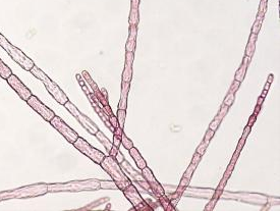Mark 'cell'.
Instances as JSON below:
<instances>
[{
    "mask_svg": "<svg viewBox=\"0 0 280 211\" xmlns=\"http://www.w3.org/2000/svg\"><path fill=\"white\" fill-rule=\"evenodd\" d=\"M117 152H118V147H116V146H114V145H112V148H111V150L109 151V155L112 156V157H115V155H116Z\"/></svg>",
    "mask_w": 280,
    "mask_h": 211,
    "instance_id": "obj_48",
    "label": "cell"
},
{
    "mask_svg": "<svg viewBox=\"0 0 280 211\" xmlns=\"http://www.w3.org/2000/svg\"><path fill=\"white\" fill-rule=\"evenodd\" d=\"M48 192H79V191H94L100 189V181L86 179V181H71L65 184L47 185Z\"/></svg>",
    "mask_w": 280,
    "mask_h": 211,
    "instance_id": "obj_2",
    "label": "cell"
},
{
    "mask_svg": "<svg viewBox=\"0 0 280 211\" xmlns=\"http://www.w3.org/2000/svg\"><path fill=\"white\" fill-rule=\"evenodd\" d=\"M82 77H83V79L85 80V82H86V84L88 85V87H90L91 90L93 91V93L100 90L98 88V86H97V84L93 81V79L91 78V76L89 75V73H88L87 70H84V72L82 73Z\"/></svg>",
    "mask_w": 280,
    "mask_h": 211,
    "instance_id": "obj_21",
    "label": "cell"
},
{
    "mask_svg": "<svg viewBox=\"0 0 280 211\" xmlns=\"http://www.w3.org/2000/svg\"><path fill=\"white\" fill-rule=\"evenodd\" d=\"M11 75H12L11 68L9 66H7L3 62V60L0 58V77L4 80H7Z\"/></svg>",
    "mask_w": 280,
    "mask_h": 211,
    "instance_id": "obj_22",
    "label": "cell"
},
{
    "mask_svg": "<svg viewBox=\"0 0 280 211\" xmlns=\"http://www.w3.org/2000/svg\"><path fill=\"white\" fill-rule=\"evenodd\" d=\"M221 121H220V119H218V118H216V117H215V118H214L213 121H212V122H211V124H210V125H209V129L215 132V131H216L217 129H218V127L220 125V124H221Z\"/></svg>",
    "mask_w": 280,
    "mask_h": 211,
    "instance_id": "obj_33",
    "label": "cell"
},
{
    "mask_svg": "<svg viewBox=\"0 0 280 211\" xmlns=\"http://www.w3.org/2000/svg\"><path fill=\"white\" fill-rule=\"evenodd\" d=\"M125 117H127V111H125L124 109H118L117 110L116 118H117V121H118V127L122 130H123V128H124Z\"/></svg>",
    "mask_w": 280,
    "mask_h": 211,
    "instance_id": "obj_24",
    "label": "cell"
},
{
    "mask_svg": "<svg viewBox=\"0 0 280 211\" xmlns=\"http://www.w3.org/2000/svg\"><path fill=\"white\" fill-rule=\"evenodd\" d=\"M261 26H262V22L261 21H257L254 22L253 25V28H252V33L253 34H257L258 35V33L260 32V30H261Z\"/></svg>",
    "mask_w": 280,
    "mask_h": 211,
    "instance_id": "obj_34",
    "label": "cell"
},
{
    "mask_svg": "<svg viewBox=\"0 0 280 211\" xmlns=\"http://www.w3.org/2000/svg\"><path fill=\"white\" fill-rule=\"evenodd\" d=\"M122 192H123L124 196L127 197V200L133 204L135 209L139 210V211L153 210V208L148 204V202L143 199V197L141 196V194L139 193L138 189H137L133 184H130V186L125 188Z\"/></svg>",
    "mask_w": 280,
    "mask_h": 211,
    "instance_id": "obj_6",
    "label": "cell"
},
{
    "mask_svg": "<svg viewBox=\"0 0 280 211\" xmlns=\"http://www.w3.org/2000/svg\"><path fill=\"white\" fill-rule=\"evenodd\" d=\"M239 154H241L239 151H238V150L234 151V153H233V155H232V158H231V161H230V164L235 165L236 161H238V159L239 157Z\"/></svg>",
    "mask_w": 280,
    "mask_h": 211,
    "instance_id": "obj_38",
    "label": "cell"
},
{
    "mask_svg": "<svg viewBox=\"0 0 280 211\" xmlns=\"http://www.w3.org/2000/svg\"><path fill=\"white\" fill-rule=\"evenodd\" d=\"M30 72L34 77H36L37 79L40 80V81L44 84L46 90L50 93V95L52 96L59 104L64 105L68 101L67 96L65 95V93L60 89V87H59L56 83H54L46 73L43 72V70H41V68H39L37 65H34Z\"/></svg>",
    "mask_w": 280,
    "mask_h": 211,
    "instance_id": "obj_3",
    "label": "cell"
},
{
    "mask_svg": "<svg viewBox=\"0 0 280 211\" xmlns=\"http://www.w3.org/2000/svg\"><path fill=\"white\" fill-rule=\"evenodd\" d=\"M139 7H140V0H131L130 19H128L130 26H138L140 21Z\"/></svg>",
    "mask_w": 280,
    "mask_h": 211,
    "instance_id": "obj_14",
    "label": "cell"
},
{
    "mask_svg": "<svg viewBox=\"0 0 280 211\" xmlns=\"http://www.w3.org/2000/svg\"><path fill=\"white\" fill-rule=\"evenodd\" d=\"M27 102H28L29 106L32 107L33 109L35 110L39 115H41L46 121L50 122L51 119H52L54 116H55V113H54V111L52 109H50V108L48 107V106H46V105L43 103V102L40 100V99L37 96L32 95L27 100Z\"/></svg>",
    "mask_w": 280,
    "mask_h": 211,
    "instance_id": "obj_10",
    "label": "cell"
},
{
    "mask_svg": "<svg viewBox=\"0 0 280 211\" xmlns=\"http://www.w3.org/2000/svg\"><path fill=\"white\" fill-rule=\"evenodd\" d=\"M113 135H116V136H121L122 135V133H123V130L122 129H120V128H116V129H114V131H113Z\"/></svg>",
    "mask_w": 280,
    "mask_h": 211,
    "instance_id": "obj_49",
    "label": "cell"
},
{
    "mask_svg": "<svg viewBox=\"0 0 280 211\" xmlns=\"http://www.w3.org/2000/svg\"><path fill=\"white\" fill-rule=\"evenodd\" d=\"M233 168H234V165H232V164H229L227 166V168H226V170H225V172H224V175H223V178H225V179H229L230 178V175H231V173H232V172H233Z\"/></svg>",
    "mask_w": 280,
    "mask_h": 211,
    "instance_id": "obj_37",
    "label": "cell"
},
{
    "mask_svg": "<svg viewBox=\"0 0 280 211\" xmlns=\"http://www.w3.org/2000/svg\"><path fill=\"white\" fill-rule=\"evenodd\" d=\"M260 110H261V105H256L255 111H254V114L258 115V113L260 112Z\"/></svg>",
    "mask_w": 280,
    "mask_h": 211,
    "instance_id": "obj_53",
    "label": "cell"
},
{
    "mask_svg": "<svg viewBox=\"0 0 280 211\" xmlns=\"http://www.w3.org/2000/svg\"><path fill=\"white\" fill-rule=\"evenodd\" d=\"M142 175H144L145 179L147 181L148 185L150 186L151 190H152V192L154 193L155 197L159 198L160 196L164 195L165 192H164L163 187H162L161 185L159 184V182L156 179L155 175H154V173L152 172V170H151L149 167L146 166L145 168H143V169H142Z\"/></svg>",
    "mask_w": 280,
    "mask_h": 211,
    "instance_id": "obj_12",
    "label": "cell"
},
{
    "mask_svg": "<svg viewBox=\"0 0 280 211\" xmlns=\"http://www.w3.org/2000/svg\"><path fill=\"white\" fill-rule=\"evenodd\" d=\"M158 199H159L160 204H161L162 206H163L164 210H166V211L175 210V207H173L172 205H171L169 198H168L167 196H165V194H164V195H162V196H160Z\"/></svg>",
    "mask_w": 280,
    "mask_h": 211,
    "instance_id": "obj_23",
    "label": "cell"
},
{
    "mask_svg": "<svg viewBox=\"0 0 280 211\" xmlns=\"http://www.w3.org/2000/svg\"><path fill=\"white\" fill-rule=\"evenodd\" d=\"M95 136H96V138L98 139V141L100 142V143H101V144L103 145V146L105 147V149H106V150L108 151V152H109V151L111 150V148H112V145H113V144L111 143L109 140H108L107 137L105 136L104 134H103V132H101L100 130L95 134Z\"/></svg>",
    "mask_w": 280,
    "mask_h": 211,
    "instance_id": "obj_20",
    "label": "cell"
},
{
    "mask_svg": "<svg viewBox=\"0 0 280 211\" xmlns=\"http://www.w3.org/2000/svg\"><path fill=\"white\" fill-rule=\"evenodd\" d=\"M128 152H130V155L131 156V158L135 160L137 166H138L140 169H143V168H145L147 166V162L144 158H143V156L141 155V153L139 152V150L137 149V148L133 147L130 148V150H128Z\"/></svg>",
    "mask_w": 280,
    "mask_h": 211,
    "instance_id": "obj_18",
    "label": "cell"
},
{
    "mask_svg": "<svg viewBox=\"0 0 280 211\" xmlns=\"http://www.w3.org/2000/svg\"><path fill=\"white\" fill-rule=\"evenodd\" d=\"M239 86H241V82L235 81V80H234L233 84L231 85V87L229 89V92H228L226 97H225L223 104L227 105V106H229V107L232 105V103L234 102V99H235V93H236V91L238 90Z\"/></svg>",
    "mask_w": 280,
    "mask_h": 211,
    "instance_id": "obj_17",
    "label": "cell"
},
{
    "mask_svg": "<svg viewBox=\"0 0 280 211\" xmlns=\"http://www.w3.org/2000/svg\"><path fill=\"white\" fill-rule=\"evenodd\" d=\"M254 52H255V43H251V42H248L247 47H245V56L252 57V56L254 55Z\"/></svg>",
    "mask_w": 280,
    "mask_h": 211,
    "instance_id": "obj_29",
    "label": "cell"
},
{
    "mask_svg": "<svg viewBox=\"0 0 280 211\" xmlns=\"http://www.w3.org/2000/svg\"><path fill=\"white\" fill-rule=\"evenodd\" d=\"M185 188L184 187H181V186H178L177 187V190H176V193L179 194V195H182V193L184 192Z\"/></svg>",
    "mask_w": 280,
    "mask_h": 211,
    "instance_id": "obj_52",
    "label": "cell"
},
{
    "mask_svg": "<svg viewBox=\"0 0 280 211\" xmlns=\"http://www.w3.org/2000/svg\"><path fill=\"white\" fill-rule=\"evenodd\" d=\"M214 134H215V132L214 131H212V130H210V129H208V131L206 132V134H205V137H204V142L207 145H209V143H210V141L212 140V138L214 137Z\"/></svg>",
    "mask_w": 280,
    "mask_h": 211,
    "instance_id": "obj_31",
    "label": "cell"
},
{
    "mask_svg": "<svg viewBox=\"0 0 280 211\" xmlns=\"http://www.w3.org/2000/svg\"><path fill=\"white\" fill-rule=\"evenodd\" d=\"M263 101H264V97L260 96L259 98H258V102H257V105H261V106H262V104H263Z\"/></svg>",
    "mask_w": 280,
    "mask_h": 211,
    "instance_id": "obj_55",
    "label": "cell"
},
{
    "mask_svg": "<svg viewBox=\"0 0 280 211\" xmlns=\"http://www.w3.org/2000/svg\"><path fill=\"white\" fill-rule=\"evenodd\" d=\"M51 125L54 128L55 130H57V132H59L62 136L64 137L65 140L69 143L73 144L76 141V139L79 138L78 133L75 130H73L67 124H65V121H63L59 116H54V117L50 121Z\"/></svg>",
    "mask_w": 280,
    "mask_h": 211,
    "instance_id": "obj_9",
    "label": "cell"
},
{
    "mask_svg": "<svg viewBox=\"0 0 280 211\" xmlns=\"http://www.w3.org/2000/svg\"><path fill=\"white\" fill-rule=\"evenodd\" d=\"M256 119H257V115L254 114V113H253V114L250 116V119H248V127L252 128L253 124L256 122Z\"/></svg>",
    "mask_w": 280,
    "mask_h": 211,
    "instance_id": "obj_46",
    "label": "cell"
},
{
    "mask_svg": "<svg viewBox=\"0 0 280 211\" xmlns=\"http://www.w3.org/2000/svg\"><path fill=\"white\" fill-rule=\"evenodd\" d=\"M257 37H258V35L257 34H251V36H250V39H248V42H251V43H256V40H257Z\"/></svg>",
    "mask_w": 280,
    "mask_h": 211,
    "instance_id": "obj_50",
    "label": "cell"
},
{
    "mask_svg": "<svg viewBox=\"0 0 280 211\" xmlns=\"http://www.w3.org/2000/svg\"><path fill=\"white\" fill-rule=\"evenodd\" d=\"M251 130H252V128H251V127H248V125H247V127L245 128V131H244V134H242L241 138H244V139L247 140L248 136L250 135V133H251Z\"/></svg>",
    "mask_w": 280,
    "mask_h": 211,
    "instance_id": "obj_47",
    "label": "cell"
},
{
    "mask_svg": "<svg viewBox=\"0 0 280 211\" xmlns=\"http://www.w3.org/2000/svg\"><path fill=\"white\" fill-rule=\"evenodd\" d=\"M196 168H197L196 165H194V164H191V163L190 165H188L187 169L185 170V172H184V176H185V178H187V179H191V176H193V173L195 172Z\"/></svg>",
    "mask_w": 280,
    "mask_h": 211,
    "instance_id": "obj_30",
    "label": "cell"
},
{
    "mask_svg": "<svg viewBox=\"0 0 280 211\" xmlns=\"http://www.w3.org/2000/svg\"><path fill=\"white\" fill-rule=\"evenodd\" d=\"M73 146L76 148L82 154H84L87 157H89L91 160L94 161L97 164H100L105 157V154L96 148H94L92 145H90L85 139L79 137L76 141L73 143Z\"/></svg>",
    "mask_w": 280,
    "mask_h": 211,
    "instance_id": "obj_5",
    "label": "cell"
},
{
    "mask_svg": "<svg viewBox=\"0 0 280 211\" xmlns=\"http://www.w3.org/2000/svg\"><path fill=\"white\" fill-rule=\"evenodd\" d=\"M190 182H191V179H187V178H185V176H182L181 181H180V182H179V186L187 188V186L190 185Z\"/></svg>",
    "mask_w": 280,
    "mask_h": 211,
    "instance_id": "obj_42",
    "label": "cell"
},
{
    "mask_svg": "<svg viewBox=\"0 0 280 211\" xmlns=\"http://www.w3.org/2000/svg\"><path fill=\"white\" fill-rule=\"evenodd\" d=\"M250 61H251V57L245 55V58H244V60H242L241 67H239L235 73V77H234V80H235V81H238L241 83L244 81L245 73H247V70H248V65L250 63Z\"/></svg>",
    "mask_w": 280,
    "mask_h": 211,
    "instance_id": "obj_19",
    "label": "cell"
},
{
    "mask_svg": "<svg viewBox=\"0 0 280 211\" xmlns=\"http://www.w3.org/2000/svg\"><path fill=\"white\" fill-rule=\"evenodd\" d=\"M201 159H202V156L200 155L199 153H195L194 154V156H193V159H191V164H194V165H196V166H198V164L200 163V161H201Z\"/></svg>",
    "mask_w": 280,
    "mask_h": 211,
    "instance_id": "obj_36",
    "label": "cell"
},
{
    "mask_svg": "<svg viewBox=\"0 0 280 211\" xmlns=\"http://www.w3.org/2000/svg\"><path fill=\"white\" fill-rule=\"evenodd\" d=\"M228 110H229V106H227V105H225V104H222V106H221V108H220L218 114L216 115V118L222 121V119L224 118V116L227 114Z\"/></svg>",
    "mask_w": 280,
    "mask_h": 211,
    "instance_id": "obj_27",
    "label": "cell"
},
{
    "mask_svg": "<svg viewBox=\"0 0 280 211\" xmlns=\"http://www.w3.org/2000/svg\"><path fill=\"white\" fill-rule=\"evenodd\" d=\"M114 146L118 147L120 146L121 144V136H116V135H113V143H112Z\"/></svg>",
    "mask_w": 280,
    "mask_h": 211,
    "instance_id": "obj_39",
    "label": "cell"
},
{
    "mask_svg": "<svg viewBox=\"0 0 280 211\" xmlns=\"http://www.w3.org/2000/svg\"><path fill=\"white\" fill-rule=\"evenodd\" d=\"M130 89V83H127L122 81L121 83V92H120V100L118 103V109L127 110V96Z\"/></svg>",
    "mask_w": 280,
    "mask_h": 211,
    "instance_id": "obj_16",
    "label": "cell"
},
{
    "mask_svg": "<svg viewBox=\"0 0 280 211\" xmlns=\"http://www.w3.org/2000/svg\"><path fill=\"white\" fill-rule=\"evenodd\" d=\"M100 165L111 176V179H113V182L116 184V186L119 190L123 191L125 188L128 187L131 184L130 178L125 175L119 163L112 156L110 155L105 156L102 162L100 163Z\"/></svg>",
    "mask_w": 280,
    "mask_h": 211,
    "instance_id": "obj_1",
    "label": "cell"
},
{
    "mask_svg": "<svg viewBox=\"0 0 280 211\" xmlns=\"http://www.w3.org/2000/svg\"><path fill=\"white\" fill-rule=\"evenodd\" d=\"M101 93H102V95L104 96V98H106L107 100H108V93H107L106 89H102V90H101Z\"/></svg>",
    "mask_w": 280,
    "mask_h": 211,
    "instance_id": "obj_54",
    "label": "cell"
},
{
    "mask_svg": "<svg viewBox=\"0 0 280 211\" xmlns=\"http://www.w3.org/2000/svg\"><path fill=\"white\" fill-rule=\"evenodd\" d=\"M133 52L127 51L125 54V64L122 73V81L130 83L133 79Z\"/></svg>",
    "mask_w": 280,
    "mask_h": 211,
    "instance_id": "obj_13",
    "label": "cell"
},
{
    "mask_svg": "<svg viewBox=\"0 0 280 211\" xmlns=\"http://www.w3.org/2000/svg\"><path fill=\"white\" fill-rule=\"evenodd\" d=\"M6 81L8 83V85H9V86L12 88L14 91H15V93L18 94V95L19 96V98L22 99V100L27 101L28 99L33 95L32 92H31V90L25 86V85L18 78V77H16L15 75H13V73L6 80Z\"/></svg>",
    "mask_w": 280,
    "mask_h": 211,
    "instance_id": "obj_11",
    "label": "cell"
},
{
    "mask_svg": "<svg viewBox=\"0 0 280 211\" xmlns=\"http://www.w3.org/2000/svg\"><path fill=\"white\" fill-rule=\"evenodd\" d=\"M226 182H227V179L223 178V179H221V181H220V184L218 185V188H217V190L223 191L224 188H225V186H226Z\"/></svg>",
    "mask_w": 280,
    "mask_h": 211,
    "instance_id": "obj_44",
    "label": "cell"
},
{
    "mask_svg": "<svg viewBox=\"0 0 280 211\" xmlns=\"http://www.w3.org/2000/svg\"><path fill=\"white\" fill-rule=\"evenodd\" d=\"M101 108H102V110L104 111V112L106 113V114H107L108 116H111V115H113L112 109H111V107L109 106V104L105 105V106H101Z\"/></svg>",
    "mask_w": 280,
    "mask_h": 211,
    "instance_id": "obj_40",
    "label": "cell"
},
{
    "mask_svg": "<svg viewBox=\"0 0 280 211\" xmlns=\"http://www.w3.org/2000/svg\"><path fill=\"white\" fill-rule=\"evenodd\" d=\"M130 35H128V39L125 45V49L128 52H133L136 49L137 45V35H138V28L137 26H130Z\"/></svg>",
    "mask_w": 280,
    "mask_h": 211,
    "instance_id": "obj_15",
    "label": "cell"
},
{
    "mask_svg": "<svg viewBox=\"0 0 280 211\" xmlns=\"http://www.w3.org/2000/svg\"><path fill=\"white\" fill-rule=\"evenodd\" d=\"M63 106L66 108V109L69 111V112L75 116L76 119H78V121L91 134V135H95V134L99 131L98 127L94 124V121H92V119H91L90 117H88L87 115H85L84 113H82L81 111L76 107V105L73 103H71L69 100H68L66 103L63 105Z\"/></svg>",
    "mask_w": 280,
    "mask_h": 211,
    "instance_id": "obj_7",
    "label": "cell"
},
{
    "mask_svg": "<svg viewBox=\"0 0 280 211\" xmlns=\"http://www.w3.org/2000/svg\"><path fill=\"white\" fill-rule=\"evenodd\" d=\"M0 46L6 51V53L12 58L13 61H15L19 66H22L24 70L30 72L32 67L35 65L34 61L30 57H28L21 49L15 47L13 44H11L5 37L0 34Z\"/></svg>",
    "mask_w": 280,
    "mask_h": 211,
    "instance_id": "obj_4",
    "label": "cell"
},
{
    "mask_svg": "<svg viewBox=\"0 0 280 211\" xmlns=\"http://www.w3.org/2000/svg\"><path fill=\"white\" fill-rule=\"evenodd\" d=\"M121 144H122V146H123L127 150H130V148L133 147V141H131L130 138H127V135H125L124 133H122V135H121Z\"/></svg>",
    "mask_w": 280,
    "mask_h": 211,
    "instance_id": "obj_25",
    "label": "cell"
},
{
    "mask_svg": "<svg viewBox=\"0 0 280 211\" xmlns=\"http://www.w3.org/2000/svg\"><path fill=\"white\" fill-rule=\"evenodd\" d=\"M264 15H265V13L264 12H260V11H258V15H257V21H261V22H263V19H264Z\"/></svg>",
    "mask_w": 280,
    "mask_h": 211,
    "instance_id": "obj_51",
    "label": "cell"
},
{
    "mask_svg": "<svg viewBox=\"0 0 280 211\" xmlns=\"http://www.w3.org/2000/svg\"><path fill=\"white\" fill-rule=\"evenodd\" d=\"M109 122L111 124V125L114 128V129H116V128H118V121H117V118L116 116L114 115H111L109 116Z\"/></svg>",
    "mask_w": 280,
    "mask_h": 211,
    "instance_id": "obj_41",
    "label": "cell"
},
{
    "mask_svg": "<svg viewBox=\"0 0 280 211\" xmlns=\"http://www.w3.org/2000/svg\"><path fill=\"white\" fill-rule=\"evenodd\" d=\"M266 9H267V2L266 1H262L260 2V6H259V11L260 12H266Z\"/></svg>",
    "mask_w": 280,
    "mask_h": 211,
    "instance_id": "obj_43",
    "label": "cell"
},
{
    "mask_svg": "<svg viewBox=\"0 0 280 211\" xmlns=\"http://www.w3.org/2000/svg\"><path fill=\"white\" fill-rule=\"evenodd\" d=\"M207 147H208V145L206 144L204 141H203L202 143L200 144L199 146H198V148H197L196 152H197V153H199L201 156H203V155H204V154H205L206 150H207Z\"/></svg>",
    "mask_w": 280,
    "mask_h": 211,
    "instance_id": "obj_32",
    "label": "cell"
},
{
    "mask_svg": "<svg viewBox=\"0 0 280 211\" xmlns=\"http://www.w3.org/2000/svg\"><path fill=\"white\" fill-rule=\"evenodd\" d=\"M119 165H120V167L122 168V170H123L124 172H127L128 175H130L131 179H133V181H135V182H137V184L139 185V187H141V189L144 190L146 193H149L150 195H152V196L155 197V195H154V193L152 192V190H151L150 186L148 185L147 181L145 179L144 175H142V172L140 173V172H137L135 168H133V167L130 164V162L127 161L125 159H124V160L122 161V162H120V163H119Z\"/></svg>",
    "mask_w": 280,
    "mask_h": 211,
    "instance_id": "obj_8",
    "label": "cell"
},
{
    "mask_svg": "<svg viewBox=\"0 0 280 211\" xmlns=\"http://www.w3.org/2000/svg\"><path fill=\"white\" fill-rule=\"evenodd\" d=\"M115 160L118 162V163H120V162H122L124 160V156H123V154H122L121 152H119V150H118V152L116 153V155H115Z\"/></svg>",
    "mask_w": 280,
    "mask_h": 211,
    "instance_id": "obj_45",
    "label": "cell"
},
{
    "mask_svg": "<svg viewBox=\"0 0 280 211\" xmlns=\"http://www.w3.org/2000/svg\"><path fill=\"white\" fill-rule=\"evenodd\" d=\"M217 201H218V199H217V198H214V197H212V199H211V201L209 202V203L207 204V206L205 207V210H207V211H211V210H213V209H214V207H215V204L217 203Z\"/></svg>",
    "mask_w": 280,
    "mask_h": 211,
    "instance_id": "obj_35",
    "label": "cell"
},
{
    "mask_svg": "<svg viewBox=\"0 0 280 211\" xmlns=\"http://www.w3.org/2000/svg\"><path fill=\"white\" fill-rule=\"evenodd\" d=\"M273 79H274V77H273V75L271 73V75H269V77H268V80H267V83H266V85H265V87H264V90H263V92H262V97H264L265 98V96L267 95V93H268V90H269V88H270V86H271V84H272V82H273Z\"/></svg>",
    "mask_w": 280,
    "mask_h": 211,
    "instance_id": "obj_28",
    "label": "cell"
},
{
    "mask_svg": "<svg viewBox=\"0 0 280 211\" xmlns=\"http://www.w3.org/2000/svg\"><path fill=\"white\" fill-rule=\"evenodd\" d=\"M117 186L114 182H107V181H100V189H109L113 190L116 189ZM118 189V188H117Z\"/></svg>",
    "mask_w": 280,
    "mask_h": 211,
    "instance_id": "obj_26",
    "label": "cell"
}]
</instances>
